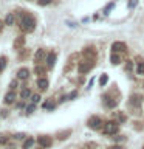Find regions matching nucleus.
<instances>
[{
    "mask_svg": "<svg viewBox=\"0 0 144 149\" xmlns=\"http://www.w3.org/2000/svg\"><path fill=\"white\" fill-rule=\"evenodd\" d=\"M136 73L138 74H144V61L138 58V62H136Z\"/></svg>",
    "mask_w": 144,
    "mask_h": 149,
    "instance_id": "nucleus-11",
    "label": "nucleus"
},
{
    "mask_svg": "<svg viewBox=\"0 0 144 149\" xmlns=\"http://www.w3.org/2000/svg\"><path fill=\"white\" fill-rule=\"evenodd\" d=\"M84 54H85L87 58H95L96 51H95V48H85V50H84Z\"/></svg>",
    "mask_w": 144,
    "mask_h": 149,
    "instance_id": "nucleus-15",
    "label": "nucleus"
},
{
    "mask_svg": "<svg viewBox=\"0 0 144 149\" xmlns=\"http://www.w3.org/2000/svg\"><path fill=\"white\" fill-rule=\"evenodd\" d=\"M113 6H115V3H109V5L105 6V9H104V14H109V13H110V9L113 8Z\"/></svg>",
    "mask_w": 144,
    "mask_h": 149,
    "instance_id": "nucleus-25",
    "label": "nucleus"
},
{
    "mask_svg": "<svg viewBox=\"0 0 144 149\" xmlns=\"http://www.w3.org/2000/svg\"><path fill=\"white\" fill-rule=\"evenodd\" d=\"M56 107V104L53 101H46V102H44V109H46V110H53Z\"/></svg>",
    "mask_w": 144,
    "mask_h": 149,
    "instance_id": "nucleus-19",
    "label": "nucleus"
},
{
    "mask_svg": "<svg viewBox=\"0 0 144 149\" xmlns=\"http://www.w3.org/2000/svg\"><path fill=\"white\" fill-rule=\"evenodd\" d=\"M88 127L90 129H99L102 127V120L99 116H90V120H88Z\"/></svg>",
    "mask_w": 144,
    "mask_h": 149,
    "instance_id": "nucleus-4",
    "label": "nucleus"
},
{
    "mask_svg": "<svg viewBox=\"0 0 144 149\" xmlns=\"http://www.w3.org/2000/svg\"><path fill=\"white\" fill-rule=\"evenodd\" d=\"M135 5H136V0H132V2H130V6H132V8H133V6H135Z\"/></svg>",
    "mask_w": 144,
    "mask_h": 149,
    "instance_id": "nucleus-31",
    "label": "nucleus"
},
{
    "mask_svg": "<svg viewBox=\"0 0 144 149\" xmlns=\"http://www.w3.org/2000/svg\"><path fill=\"white\" fill-rule=\"evenodd\" d=\"M110 62L113 64V65H118V64L121 62V58H119L116 53H113V54H111V58H110Z\"/></svg>",
    "mask_w": 144,
    "mask_h": 149,
    "instance_id": "nucleus-16",
    "label": "nucleus"
},
{
    "mask_svg": "<svg viewBox=\"0 0 144 149\" xmlns=\"http://www.w3.org/2000/svg\"><path fill=\"white\" fill-rule=\"evenodd\" d=\"M104 104L105 107H109V109H111V107H115L116 104H118V100H115V96H111L110 93H107V95H104Z\"/></svg>",
    "mask_w": 144,
    "mask_h": 149,
    "instance_id": "nucleus-5",
    "label": "nucleus"
},
{
    "mask_svg": "<svg viewBox=\"0 0 144 149\" xmlns=\"http://www.w3.org/2000/svg\"><path fill=\"white\" fill-rule=\"evenodd\" d=\"M44 72H45V70L42 68V67H36V73H39V74H42V73H44Z\"/></svg>",
    "mask_w": 144,
    "mask_h": 149,
    "instance_id": "nucleus-29",
    "label": "nucleus"
},
{
    "mask_svg": "<svg viewBox=\"0 0 144 149\" xmlns=\"http://www.w3.org/2000/svg\"><path fill=\"white\" fill-rule=\"evenodd\" d=\"M39 101H40V95H33L31 96V102H33V104H37Z\"/></svg>",
    "mask_w": 144,
    "mask_h": 149,
    "instance_id": "nucleus-22",
    "label": "nucleus"
},
{
    "mask_svg": "<svg viewBox=\"0 0 144 149\" xmlns=\"http://www.w3.org/2000/svg\"><path fill=\"white\" fill-rule=\"evenodd\" d=\"M34 110H36V104H30L26 107V113H33Z\"/></svg>",
    "mask_w": 144,
    "mask_h": 149,
    "instance_id": "nucleus-24",
    "label": "nucleus"
},
{
    "mask_svg": "<svg viewBox=\"0 0 144 149\" xmlns=\"http://www.w3.org/2000/svg\"><path fill=\"white\" fill-rule=\"evenodd\" d=\"M37 87H39L40 90H46V88H48V79L46 78H39L37 79Z\"/></svg>",
    "mask_w": 144,
    "mask_h": 149,
    "instance_id": "nucleus-8",
    "label": "nucleus"
},
{
    "mask_svg": "<svg viewBox=\"0 0 144 149\" xmlns=\"http://www.w3.org/2000/svg\"><path fill=\"white\" fill-rule=\"evenodd\" d=\"M56 62V53H50L46 56V64H48V67H53Z\"/></svg>",
    "mask_w": 144,
    "mask_h": 149,
    "instance_id": "nucleus-13",
    "label": "nucleus"
},
{
    "mask_svg": "<svg viewBox=\"0 0 144 149\" xmlns=\"http://www.w3.org/2000/svg\"><path fill=\"white\" fill-rule=\"evenodd\" d=\"M107 81H109V76H107V74H102V76L99 78V84H101V86H105Z\"/></svg>",
    "mask_w": 144,
    "mask_h": 149,
    "instance_id": "nucleus-21",
    "label": "nucleus"
},
{
    "mask_svg": "<svg viewBox=\"0 0 144 149\" xmlns=\"http://www.w3.org/2000/svg\"><path fill=\"white\" fill-rule=\"evenodd\" d=\"M141 101H143V98L139 95H132L130 96V104L132 106H141Z\"/></svg>",
    "mask_w": 144,
    "mask_h": 149,
    "instance_id": "nucleus-9",
    "label": "nucleus"
},
{
    "mask_svg": "<svg viewBox=\"0 0 144 149\" xmlns=\"http://www.w3.org/2000/svg\"><path fill=\"white\" fill-rule=\"evenodd\" d=\"M93 67H95V62H93V61H84V62H81L78 65V70H79V73H87V72H90Z\"/></svg>",
    "mask_w": 144,
    "mask_h": 149,
    "instance_id": "nucleus-3",
    "label": "nucleus"
},
{
    "mask_svg": "<svg viewBox=\"0 0 144 149\" xmlns=\"http://www.w3.org/2000/svg\"><path fill=\"white\" fill-rule=\"evenodd\" d=\"M125 70H132V61H127V65H125Z\"/></svg>",
    "mask_w": 144,
    "mask_h": 149,
    "instance_id": "nucleus-28",
    "label": "nucleus"
},
{
    "mask_svg": "<svg viewBox=\"0 0 144 149\" xmlns=\"http://www.w3.org/2000/svg\"><path fill=\"white\" fill-rule=\"evenodd\" d=\"M51 0H39V5H42V6H45V5H50Z\"/></svg>",
    "mask_w": 144,
    "mask_h": 149,
    "instance_id": "nucleus-27",
    "label": "nucleus"
},
{
    "mask_svg": "<svg viewBox=\"0 0 144 149\" xmlns=\"http://www.w3.org/2000/svg\"><path fill=\"white\" fill-rule=\"evenodd\" d=\"M20 96H22V100H28V98L31 96V92H30V88H23V90L20 92Z\"/></svg>",
    "mask_w": 144,
    "mask_h": 149,
    "instance_id": "nucleus-17",
    "label": "nucleus"
},
{
    "mask_svg": "<svg viewBox=\"0 0 144 149\" xmlns=\"http://www.w3.org/2000/svg\"><path fill=\"white\" fill-rule=\"evenodd\" d=\"M14 98H16V95H14L12 90L9 93H6V95H5V104H11V102H14Z\"/></svg>",
    "mask_w": 144,
    "mask_h": 149,
    "instance_id": "nucleus-12",
    "label": "nucleus"
},
{
    "mask_svg": "<svg viewBox=\"0 0 144 149\" xmlns=\"http://www.w3.org/2000/svg\"><path fill=\"white\" fill-rule=\"evenodd\" d=\"M33 144H34V138H28V140H25V143H23V149H30Z\"/></svg>",
    "mask_w": 144,
    "mask_h": 149,
    "instance_id": "nucleus-18",
    "label": "nucleus"
},
{
    "mask_svg": "<svg viewBox=\"0 0 144 149\" xmlns=\"http://www.w3.org/2000/svg\"><path fill=\"white\" fill-rule=\"evenodd\" d=\"M5 23H6V25H12L14 23V16L12 14H8L6 19H5Z\"/></svg>",
    "mask_w": 144,
    "mask_h": 149,
    "instance_id": "nucleus-20",
    "label": "nucleus"
},
{
    "mask_svg": "<svg viewBox=\"0 0 144 149\" xmlns=\"http://www.w3.org/2000/svg\"><path fill=\"white\" fill-rule=\"evenodd\" d=\"M76 96H78V90H74V92H71V93L68 95V100H74Z\"/></svg>",
    "mask_w": 144,
    "mask_h": 149,
    "instance_id": "nucleus-26",
    "label": "nucleus"
},
{
    "mask_svg": "<svg viewBox=\"0 0 144 149\" xmlns=\"http://www.w3.org/2000/svg\"><path fill=\"white\" fill-rule=\"evenodd\" d=\"M20 26H22V30H25V31H33L34 26H36V20L31 16L25 14V16L22 17V20H20Z\"/></svg>",
    "mask_w": 144,
    "mask_h": 149,
    "instance_id": "nucleus-1",
    "label": "nucleus"
},
{
    "mask_svg": "<svg viewBox=\"0 0 144 149\" xmlns=\"http://www.w3.org/2000/svg\"><path fill=\"white\" fill-rule=\"evenodd\" d=\"M28 76H30V72H28V68H20L17 72V78L19 79H26Z\"/></svg>",
    "mask_w": 144,
    "mask_h": 149,
    "instance_id": "nucleus-10",
    "label": "nucleus"
},
{
    "mask_svg": "<svg viewBox=\"0 0 144 149\" xmlns=\"http://www.w3.org/2000/svg\"><path fill=\"white\" fill-rule=\"evenodd\" d=\"M6 67V58H0V72Z\"/></svg>",
    "mask_w": 144,
    "mask_h": 149,
    "instance_id": "nucleus-23",
    "label": "nucleus"
},
{
    "mask_svg": "<svg viewBox=\"0 0 144 149\" xmlns=\"http://www.w3.org/2000/svg\"><path fill=\"white\" fill-rule=\"evenodd\" d=\"M0 28H2V22H0Z\"/></svg>",
    "mask_w": 144,
    "mask_h": 149,
    "instance_id": "nucleus-33",
    "label": "nucleus"
},
{
    "mask_svg": "<svg viewBox=\"0 0 144 149\" xmlns=\"http://www.w3.org/2000/svg\"><path fill=\"white\" fill-rule=\"evenodd\" d=\"M16 86H17V82L12 81V82H11V90H12V88H16Z\"/></svg>",
    "mask_w": 144,
    "mask_h": 149,
    "instance_id": "nucleus-30",
    "label": "nucleus"
},
{
    "mask_svg": "<svg viewBox=\"0 0 144 149\" xmlns=\"http://www.w3.org/2000/svg\"><path fill=\"white\" fill-rule=\"evenodd\" d=\"M111 50H113V53H123V51L127 50V47H125L124 42H113Z\"/></svg>",
    "mask_w": 144,
    "mask_h": 149,
    "instance_id": "nucleus-6",
    "label": "nucleus"
},
{
    "mask_svg": "<svg viewBox=\"0 0 144 149\" xmlns=\"http://www.w3.org/2000/svg\"><path fill=\"white\" fill-rule=\"evenodd\" d=\"M39 143H40L42 148H50L53 141H51L50 137H46V135H42V137H39Z\"/></svg>",
    "mask_w": 144,
    "mask_h": 149,
    "instance_id": "nucleus-7",
    "label": "nucleus"
},
{
    "mask_svg": "<svg viewBox=\"0 0 144 149\" xmlns=\"http://www.w3.org/2000/svg\"><path fill=\"white\" fill-rule=\"evenodd\" d=\"M110 149H123V148H121V146H111Z\"/></svg>",
    "mask_w": 144,
    "mask_h": 149,
    "instance_id": "nucleus-32",
    "label": "nucleus"
},
{
    "mask_svg": "<svg viewBox=\"0 0 144 149\" xmlns=\"http://www.w3.org/2000/svg\"><path fill=\"white\" fill-rule=\"evenodd\" d=\"M102 130H104L105 135H115V134L119 130L118 121H107V123H104V127H102Z\"/></svg>",
    "mask_w": 144,
    "mask_h": 149,
    "instance_id": "nucleus-2",
    "label": "nucleus"
},
{
    "mask_svg": "<svg viewBox=\"0 0 144 149\" xmlns=\"http://www.w3.org/2000/svg\"><path fill=\"white\" fill-rule=\"evenodd\" d=\"M44 58H45V51L42 50V48H40V50H37V51H36V54H34L36 62H40V61L44 59Z\"/></svg>",
    "mask_w": 144,
    "mask_h": 149,
    "instance_id": "nucleus-14",
    "label": "nucleus"
}]
</instances>
